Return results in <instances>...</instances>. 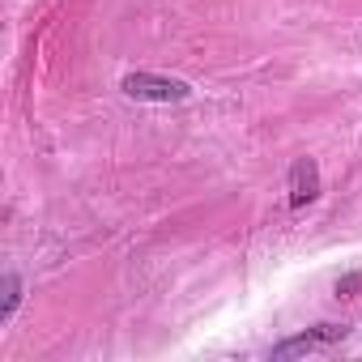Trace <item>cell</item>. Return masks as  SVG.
I'll use <instances>...</instances> for the list:
<instances>
[{
	"mask_svg": "<svg viewBox=\"0 0 362 362\" xmlns=\"http://www.w3.org/2000/svg\"><path fill=\"white\" fill-rule=\"evenodd\" d=\"M119 90L128 94V98H136V103H184L188 94H192V86L184 81V77H166V73H128L124 81H119Z\"/></svg>",
	"mask_w": 362,
	"mask_h": 362,
	"instance_id": "1",
	"label": "cell"
},
{
	"mask_svg": "<svg viewBox=\"0 0 362 362\" xmlns=\"http://www.w3.org/2000/svg\"><path fill=\"white\" fill-rule=\"evenodd\" d=\"M320 197V162L315 158H294L290 166V209H303Z\"/></svg>",
	"mask_w": 362,
	"mask_h": 362,
	"instance_id": "2",
	"label": "cell"
},
{
	"mask_svg": "<svg viewBox=\"0 0 362 362\" xmlns=\"http://www.w3.org/2000/svg\"><path fill=\"white\" fill-rule=\"evenodd\" d=\"M18 303H22V277L9 273V277H5V303H0V324H5V320L18 311Z\"/></svg>",
	"mask_w": 362,
	"mask_h": 362,
	"instance_id": "3",
	"label": "cell"
},
{
	"mask_svg": "<svg viewBox=\"0 0 362 362\" xmlns=\"http://www.w3.org/2000/svg\"><path fill=\"white\" fill-rule=\"evenodd\" d=\"M311 337H315V345H337V341L349 337V324H315Z\"/></svg>",
	"mask_w": 362,
	"mask_h": 362,
	"instance_id": "4",
	"label": "cell"
},
{
	"mask_svg": "<svg viewBox=\"0 0 362 362\" xmlns=\"http://www.w3.org/2000/svg\"><path fill=\"white\" fill-rule=\"evenodd\" d=\"M332 290H337V298H358V294H362V269H358V273L337 277V286H332Z\"/></svg>",
	"mask_w": 362,
	"mask_h": 362,
	"instance_id": "5",
	"label": "cell"
}]
</instances>
